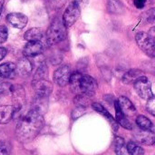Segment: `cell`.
Here are the masks:
<instances>
[{
    "instance_id": "484cf974",
    "label": "cell",
    "mask_w": 155,
    "mask_h": 155,
    "mask_svg": "<svg viewBox=\"0 0 155 155\" xmlns=\"http://www.w3.org/2000/svg\"><path fill=\"white\" fill-rule=\"evenodd\" d=\"M74 103L76 106L86 107L90 104V97L85 94H77L74 100Z\"/></svg>"
},
{
    "instance_id": "44dd1931",
    "label": "cell",
    "mask_w": 155,
    "mask_h": 155,
    "mask_svg": "<svg viewBox=\"0 0 155 155\" xmlns=\"http://www.w3.org/2000/svg\"><path fill=\"white\" fill-rule=\"evenodd\" d=\"M143 75V72L139 70V69H131L129 71H127L124 75H123V82L124 84H132L138 79L140 78L141 76Z\"/></svg>"
},
{
    "instance_id": "4316f807",
    "label": "cell",
    "mask_w": 155,
    "mask_h": 155,
    "mask_svg": "<svg viewBox=\"0 0 155 155\" xmlns=\"http://www.w3.org/2000/svg\"><path fill=\"white\" fill-rule=\"evenodd\" d=\"M143 17L148 23H155V7H153L146 11L143 15Z\"/></svg>"
},
{
    "instance_id": "7a4b0ae2",
    "label": "cell",
    "mask_w": 155,
    "mask_h": 155,
    "mask_svg": "<svg viewBox=\"0 0 155 155\" xmlns=\"http://www.w3.org/2000/svg\"><path fill=\"white\" fill-rule=\"evenodd\" d=\"M69 84L74 93L76 94H85L89 97L94 96L98 88V84L93 77L79 72L72 74Z\"/></svg>"
},
{
    "instance_id": "5b68a950",
    "label": "cell",
    "mask_w": 155,
    "mask_h": 155,
    "mask_svg": "<svg viewBox=\"0 0 155 155\" xmlns=\"http://www.w3.org/2000/svg\"><path fill=\"white\" fill-rule=\"evenodd\" d=\"M139 48L150 57H155V45L148 33L139 32L135 36Z\"/></svg>"
},
{
    "instance_id": "6da1fadb",
    "label": "cell",
    "mask_w": 155,
    "mask_h": 155,
    "mask_svg": "<svg viewBox=\"0 0 155 155\" xmlns=\"http://www.w3.org/2000/svg\"><path fill=\"white\" fill-rule=\"evenodd\" d=\"M45 121L42 114L30 110L20 119L16 126L15 135L19 142L28 143L34 140L44 126Z\"/></svg>"
},
{
    "instance_id": "7c38bea8",
    "label": "cell",
    "mask_w": 155,
    "mask_h": 155,
    "mask_svg": "<svg viewBox=\"0 0 155 155\" xmlns=\"http://www.w3.org/2000/svg\"><path fill=\"white\" fill-rule=\"evenodd\" d=\"M48 108V96L35 94L32 102V109L40 114H45Z\"/></svg>"
},
{
    "instance_id": "30bf717a",
    "label": "cell",
    "mask_w": 155,
    "mask_h": 155,
    "mask_svg": "<svg viewBox=\"0 0 155 155\" xmlns=\"http://www.w3.org/2000/svg\"><path fill=\"white\" fill-rule=\"evenodd\" d=\"M44 50V45L41 41H29L23 49L25 57H35L40 54Z\"/></svg>"
},
{
    "instance_id": "2e32d148",
    "label": "cell",
    "mask_w": 155,
    "mask_h": 155,
    "mask_svg": "<svg viewBox=\"0 0 155 155\" xmlns=\"http://www.w3.org/2000/svg\"><path fill=\"white\" fill-rule=\"evenodd\" d=\"M15 109L14 105H2L0 106V124H8L15 116Z\"/></svg>"
},
{
    "instance_id": "d6986e66",
    "label": "cell",
    "mask_w": 155,
    "mask_h": 155,
    "mask_svg": "<svg viewBox=\"0 0 155 155\" xmlns=\"http://www.w3.org/2000/svg\"><path fill=\"white\" fill-rule=\"evenodd\" d=\"M44 35H45V33L42 28L33 27L25 33L24 38L28 42L29 41H41L42 38L44 37Z\"/></svg>"
},
{
    "instance_id": "cb8c5ba5",
    "label": "cell",
    "mask_w": 155,
    "mask_h": 155,
    "mask_svg": "<svg viewBox=\"0 0 155 155\" xmlns=\"http://www.w3.org/2000/svg\"><path fill=\"white\" fill-rule=\"evenodd\" d=\"M136 124L142 130L145 131H152L153 130V124L150 119H148L144 115H139L136 118Z\"/></svg>"
},
{
    "instance_id": "8992f818",
    "label": "cell",
    "mask_w": 155,
    "mask_h": 155,
    "mask_svg": "<svg viewBox=\"0 0 155 155\" xmlns=\"http://www.w3.org/2000/svg\"><path fill=\"white\" fill-rule=\"evenodd\" d=\"M80 14H81V7L74 0H73L66 7L62 18L66 28L71 27L78 20Z\"/></svg>"
},
{
    "instance_id": "4fadbf2b",
    "label": "cell",
    "mask_w": 155,
    "mask_h": 155,
    "mask_svg": "<svg viewBox=\"0 0 155 155\" xmlns=\"http://www.w3.org/2000/svg\"><path fill=\"white\" fill-rule=\"evenodd\" d=\"M92 106H93V108H94V111H96L97 113H99V114H101L103 116H104V118H106V120L110 123V124H111L112 128L114 129V132H117V130H118V128H119V124H118V123L116 122V120L110 114V113H109L102 104H98V103H94V104H92Z\"/></svg>"
},
{
    "instance_id": "d6a6232c",
    "label": "cell",
    "mask_w": 155,
    "mask_h": 155,
    "mask_svg": "<svg viewBox=\"0 0 155 155\" xmlns=\"http://www.w3.org/2000/svg\"><path fill=\"white\" fill-rule=\"evenodd\" d=\"M7 54V50L5 47L0 46V61H2Z\"/></svg>"
},
{
    "instance_id": "e0dca14e",
    "label": "cell",
    "mask_w": 155,
    "mask_h": 155,
    "mask_svg": "<svg viewBox=\"0 0 155 155\" xmlns=\"http://www.w3.org/2000/svg\"><path fill=\"white\" fill-rule=\"evenodd\" d=\"M118 104L120 105V108L122 109L123 113L126 116H133L136 113V108L134 107V104L125 96H121L118 99Z\"/></svg>"
},
{
    "instance_id": "5bb4252c",
    "label": "cell",
    "mask_w": 155,
    "mask_h": 155,
    "mask_svg": "<svg viewBox=\"0 0 155 155\" xmlns=\"http://www.w3.org/2000/svg\"><path fill=\"white\" fill-rule=\"evenodd\" d=\"M16 72V64L12 62H7L0 64V83L4 79L13 78Z\"/></svg>"
},
{
    "instance_id": "1f68e13d",
    "label": "cell",
    "mask_w": 155,
    "mask_h": 155,
    "mask_svg": "<svg viewBox=\"0 0 155 155\" xmlns=\"http://www.w3.org/2000/svg\"><path fill=\"white\" fill-rule=\"evenodd\" d=\"M146 3V0H134V5L137 8H143L144 7Z\"/></svg>"
},
{
    "instance_id": "83f0119b",
    "label": "cell",
    "mask_w": 155,
    "mask_h": 155,
    "mask_svg": "<svg viewBox=\"0 0 155 155\" xmlns=\"http://www.w3.org/2000/svg\"><path fill=\"white\" fill-rule=\"evenodd\" d=\"M86 114V109L85 107H82V106H77L75 109L73 110L72 112V118L74 120H76L78 118H80L81 116H83L84 114Z\"/></svg>"
},
{
    "instance_id": "ffe728a7",
    "label": "cell",
    "mask_w": 155,
    "mask_h": 155,
    "mask_svg": "<svg viewBox=\"0 0 155 155\" xmlns=\"http://www.w3.org/2000/svg\"><path fill=\"white\" fill-rule=\"evenodd\" d=\"M136 139L145 145H153L155 143V134L152 131L143 130L136 134Z\"/></svg>"
},
{
    "instance_id": "4dcf8cb0",
    "label": "cell",
    "mask_w": 155,
    "mask_h": 155,
    "mask_svg": "<svg viewBox=\"0 0 155 155\" xmlns=\"http://www.w3.org/2000/svg\"><path fill=\"white\" fill-rule=\"evenodd\" d=\"M146 108L148 110V112L150 114H152L153 115L155 116V96L153 95L152 98H150L148 100V103H147V105H146Z\"/></svg>"
},
{
    "instance_id": "9a60e30c",
    "label": "cell",
    "mask_w": 155,
    "mask_h": 155,
    "mask_svg": "<svg viewBox=\"0 0 155 155\" xmlns=\"http://www.w3.org/2000/svg\"><path fill=\"white\" fill-rule=\"evenodd\" d=\"M114 108H115V120L116 122L124 129L127 130H132L133 129V125L130 123V121L126 118V115L123 113L122 109L120 108V105L118 104V102L116 101L114 103Z\"/></svg>"
},
{
    "instance_id": "277c9868",
    "label": "cell",
    "mask_w": 155,
    "mask_h": 155,
    "mask_svg": "<svg viewBox=\"0 0 155 155\" xmlns=\"http://www.w3.org/2000/svg\"><path fill=\"white\" fill-rule=\"evenodd\" d=\"M66 26L64 25L63 19H60L59 17H56L53 20L50 26L48 27L46 34H45V39L46 44L50 45H56L66 37Z\"/></svg>"
},
{
    "instance_id": "ba28073f",
    "label": "cell",
    "mask_w": 155,
    "mask_h": 155,
    "mask_svg": "<svg viewBox=\"0 0 155 155\" xmlns=\"http://www.w3.org/2000/svg\"><path fill=\"white\" fill-rule=\"evenodd\" d=\"M11 94L13 99L14 107L15 109V113L22 110L25 104V92L22 85L15 84L11 87Z\"/></svg>"
},
{
    "instance_id": "d590c367",
    "label": "cell",
    "mask_w": 155,
    "mask_h": 155,
    "mask_svg": "<svg viewBox=\"0 0 155 155\" xmlns=\"http://www.w3.org/2000/svg\"><path fill=\"white\" fill-rule=\"evenodd\" d=\"M4 4H5V0H0V16H1V15H2V12H3Z\"/></svg>"
},
{
    "instance_id": "836d02e7",
    "label": "cell",
    "mask_w": 155,
    "mask_h": 155,
    "mask_svg": "<svg viewBox=\"0 0 155 155\" xmlns=\"http://www.w3.org/2000/svg\"><path fill=\"white\" fill-rule=\"evenodd\" d=\"M148 35L151 37L152 41L153 42V44H154L155 45V26H153L152 28H150V30L148 32Z\"/></svg>"
},
{
    "instance_id": "f1b7e54d",
    "label": "cell",
    "mask_w": 155,
    "mask_h": 155,
    "mask_svg": "<svg viewBox=\"0 0 155 155\" xmlns=\"http://www.w3.org/2000/svg\"><path fill=\"white\" fill-rule=\"evenodd\" d=\"M8 37V31L5 25H0V45L4 44Z\"/></svg>"
},
{
    "instance_id": "d4e9b609",
    "label": "cell",
    "mask_w": 155,
    "mask_h": 155,
    "mask_svg": "<svg viewBox=\"0 0 155 155\" xmlns=\"http://www.w3.org/2000/svg\"><path fill=\"white\" fill-rule=\"evenodd\" d=\"M127 149L131 155H143L144 150L134 142H130L127 144Z\"/></svg>"
},
{
    "instance_id": "3957f363",
    "label": "cell",
    "mask_w": 155,
    "mask_h": 155,
    "mask_svg": "<svg viewBox=\"0 0 155 155\" xmlns=\"http://www.w3.org/2000/svg\"><path fill=\"white\" fill-rule=\"evenodd\" d=\"M32 86L37 95L49 96L53 92V84L48 80V68L45 63H42L37 68L32 81Z\"/></svg>"
},
{
    "instance_id": "603a6c76",
    "label": "cell",
    "mask_w": 155,
    "mask_h": 155,
    "mask_svg": "<svg viewBox=\"0 0 155 155\" xmlns=\"http://www.w3.org/2000/svg\"><path fill=\"white\" fill-rule=\"evenodd\" d=\"M114 151L116 155H131L127 146H125L124 141L121 137H115L114 139Z\"/></svg>"
},
{
    "instance_id": "9c48e42d",
    "label": "cell",
    "mask_w": 155,
    "mask_h": 155,
    "mask_svg": "<svg viewBox=\"0 0 155 155\" xmlns=\"http://www.w3.org/2000/svg\"><path fill=\"white\" fill-rule=\"evenodd\" d=\"M72 75L71 68L69 65H62L57 68L53 75L54 82L61 87L67 85L70 82V78Z\"/></svg>"
},
{
    "instance_id": "8d00e7d4",
    "label": "cell",
    "mask_w": 155,
    "mask_h": 155,
    "mask_svg": "<svg viewBox=\"0 0 155 155\" xmlns=\"http://www.w3.org/2000/svg\"><path fill=\"white\" fill-rule=\"evenodd\" d=\"M153 145H155V143H154V144H153Z\"/></svg>"
},
{
    "instance_id": "7402d4cb",
    "label": "cell",
    "mask_w": 155,
    "mask_h": 155,
    "mask_svg": "<svg viewBox=\"0 0 155 155\" xmlns=\"http://www.w3.org/2000/svg\"><path fill=\"white\" fill-rule=\"evenodd\" d=\"M107 10L111 14L120 15L124 12V5L120 0H108Z\"/></svg>"
},
{
    "instance_id": "52a82bcc",
    "label": "cell",
    "mask_w": 155,
    "mask_h": 155,
    "mask_svg": "<svg viewBox=\"0 0 155 155\" xmlns=\"http://www.w3.org/2000/svg\"><path fill=\"white\" fill-rule=\"evenodd\" d=\"M134 89L139 94L140 97L145 100H149L153 96V91H152V84L149 81V79L143 75L140 78H138L134 84Z\"/></svg>"
},
{
    "instance_id": "f546056e",
    "label": "cell",
    "mask_w": 155,
    "mask_h": 155,
    "mask_svg": "<svg viewBox=\"0 0 155 155\" xmlns=\"http://www.w3.org/2000/svg\"><path fill=\"white\" fill-rule=\"evenodd\" d=\"M10 154V145L5 142H0V155H9Z\"/></svg>"
},
{
    "instance_id": "8fae6325",
    "label": "cell",
    "mask_w": 155,
    "mask_h": 155,
    "mask_svg": "<svg viewBox=\"0 0 155 155\" xmlns=\"http://www.w3.org/2000/svg\"><path fill=\"white\" fill-rule=\"evenodd\" d=\"M7 22L17 29H23L28 22V18L22 13H10L6 15Z\"/></svg>"
},
{
    "instance_id": "ac0fdd59",
    "label": "cell",
    "mask_w": 155,
    "mask_h": 155,
    "mask_svg": "<svg viewBox=\"0 0 155 155\" xmlns=\"http://www.w3.org/2000/svg\"><path fill=\"white\" fill-rule=\"evenodd\" d=\"M32 64L27 58L19 60V62L16 64V73L21 76H28L32 73Z\"/></svg>"
},
{
    "instance_id": "e575fe53",
    "label": "cell",
    "mask_w": 155,
    "mask_h": 155,
    "mask_svg": "<svg viewBox=\"0 0 155 155\" xmlns=\"http://www.w3.org/2000/svg\"><path fill=\"white\" fill-rule=\"evenodd\" d=\"M74 1L79 5V6H80L81 8L85 7V6L88 5V3H89V0H74Z\"/></svg>"
}]
</instances>
